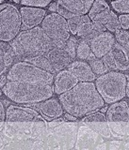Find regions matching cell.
<instances>
[{"label":"cell","mask_w":129,"mask_h":150,"mask_svg":"<svg viewBox=\"0 0 129 150\" xmlns=\"http://www.w3.org/2000/svg\"><path fill=\"white\" fill-rule=\"evenodd\" d=\"M93 54L88 41L78 40L77 48H76V58L82 61H88L90 57H92Z\"/></svg>","instance_id":"603a6c76"},{"label":"cell","mask_w":129,"mask_h":150,"mask_svg":"<svg viewBox=\"0 0 129 150\" xmlns=\"http://www.w3.org/2000/svg\"><path fill=\"white\" fill-rule=\"evenodd\" d=\"M6 120V109L2 100H0V122Z\"/></svg>","instance_id":"e575fe53"},{"label":"cell","mask_w":129,"mask_h":150,"mask_svg":"<svg viewBox=\"0 0 129 150\" xmlns=\"http://www.w3.org/2000/svg\"><path fill=\"white\" fill-rule=\"evenodd\" d=\"M3 3H5V2L3 1V0H0V5H1V4H3Z\"/></svg>","instance_id":"b9f144b4"},{"label":"cell","mask_w":129,"mask_h":150,"mask_svg":"<svg viewBox=\"0 0 129 150\" xmlns=\"http://www.w3.org/2000/svg\"><path fill=\"white\" fill-rule=\"evenodd\" d=\"M105 27H106L107 31L112 33V34H116L117 32L122 30L120 26V23H119V20H118V15L113 11Z\"/></svg>","instance_id":"f1b7e54d"},{"label":"cell","mask_w":129,"mask_h":150,"mask_svg":"<svg viewBox=\"0 0 129 150\" xmlns=\"http://www.w3.org/2000/svg\"><path fill=\"white\" fill-rule=\"evenodd\" d=\"M57 2L75 16H78L87 15L93 4V0H59Z\"/></svg>","instance_id":"2e32d148"},{"label":"cell","mask_w":129,"mask_h":150,"mask_svg":"<svg viewBox=\"0 0 129 150\" xmlns=\"http://www.w3.org/2000/svg\"><path fill=\"white\" fill-rule=\"evenodd\" d=\"M97 139V133L93 132L92 129L81 128L79 130V141L77 143V146L79 144V147H87L94 144Z\"/></svg>","instance_id":"ffe728a7"},{"label":"cell","mask_w":129,"mask_h":150,"mask_svg":"<svg viewBox=\"0 0 129 150\" xmlns=\"http://www.w3.org/2000/svg\"><path fill=\"white\" fill-rule=\"evenodd\" d=\"M115 43V36L108 31H105L95 39L89 41L90 50H92L93 55L97 58H102L104 55L109 53Z\"/></svg>","instance_id":"8fae6325"},{"label":"cell","mask_w":129,"mask_h":150,"mask_svg":"<svg viewBox=\"0 0 129 150\" xmlns=\"http://www.w3.org/2000/svg\"><path fill=\"white\" fill-rule=\"evenodd\" d=\"M9 45L13 53L14 58L25 62L37 56L46 55L53 48L51 41L41 26L21 31Z\"/></svg>","instance_id":"7a4b0ae2"},{"label":"cell","mask_w":129,"mask_h":150,"mask_svg":"<svg viewBox=\"0 0 129 150\" xmlns=\"http://www.w3.org/2000/svg\"><path fill=\"white\" fill-rule=\"evenodd\" d=\"M114 12L120 14H129V0H117L109 3Z\"/></svg>","instance_id":"83f0119b"},{"label":"cell","mask_w":129,"mask_h":150,"mask_svg":"<svg viewBox=\"0 0 129 150\" xmlns=\"http://www.w3.org/2000/svg\"><path fill=\"white\" fill-rule=\"evenodd\" d=\"M14 61L13 53L9 43L0 41V77L11 67Z\"/></svg>","instance_id":"d6986e66"},{"label":"cell","mask_w":129,"mask_h":150,"mask_svg":"<svg viewBox=\"0 0 129 150\" xmlns=\"http://www.w3.org/2000/svg\"><path fill=\"white\" fill-rule=\"evenodd\" d=\"M59 100L67 114L76 118L87 116L105 105L94 83H78L71 90L59 95Z\"/></svg>","instance_id":"6da1fadb"},{"label":"cell","mask_w":129,"mask_h":150,"mask_svg":"<svg viewBox=\"0 0 129 150\" xmlns=\"http://www.w3.org/2000/svg\"><path fill=\"white\" fill-rule=\"evenodd\" d=\"M128 104H129V103H128Z\"/></svg>","instance_id":"7bdbcfd3"},{"label":"cell","mask_w":129,"mask_h":150,"mask_svg":"<svg viewBox=\"0 0 129 150\" xmlns=\"http://www.w3.org/2000/svg\"><path fill=\"white\" fill-rule=\"evenodd\" d=\"M108 150H123V144L121 141H112L109 144Z\"/></svg>","instance_id":"836d02e7"},{"label":"cell","mask_w":129,"mask_h":150,"mask_svg":"<svg viewBox=\"0 0 129 150\" xmlns=\"http://www.w3.org/2000/svg\"><path fill=\"white\" fill-rule=\"evenodd\" d=\"M58 7H59V4L58 2H51L48 6V11H51V13H57L58 11Z\"/></svg>","instance_id":"8d00e7d4"},{"label":"cell","mask_w":129,"mask_h":150,"mask_svg":"<svg viewBox=\"0 0 129 150\" xmlns=\"http://www.w3.org/2000/svg\"><path fill=\"white\" fill-rule=\"evenodd\" d=\"M77 44H78L77 38H75V36H71L62 47V49L70 55V57L73 61H75L76 58V48H77Z\"/></svg>","instance_id":"4316f807"},{"label":"cell","mask_w":129,"mask_h":150,"mask_svg":"<svg viewBox=\"0 0 129 150\" xmlns=\"http://www.w3.org/2000/svg\"><path fill=\"white\" fill-rule=\"evenodd\" d=\"M86 62L89 64V66L92 70V72L96 75V76L97 75L101 76V75L109 71V70L108 69V68L106 67V65H105L104 62L102 61V59L95 57L94 55L92 56V57H90L88 61H86Z\"/></svg>","instance_id":"d4e9b609"},{"label":"cell","mask_w":129,"mask_h":150,"mask_svg":"<svg viewBox=\"0 0 129 150\" xmlns=\"http://www.w3.org/2000/svg\"><path fill=\"white\" fill-rule=\"evenodd\" d=\"M67 69L77 79L79 83H92L96 80V75L92 72L86 61L75 60L67 67Z\"/></svg>","instance_id":"5bb4252c"},{"label":"cell","mask_w":129,"mask_h":150,"mask_svg":"<svg viewBox=\"0 0 129 150\" xmlns=\"http://www.w3.org/2000/svg\"><path fill=\"white\" fill-rule=\"evenodd\" d=\"M107 122L118 137L129 136V104L125 100L112 103L106 112Z\"/></svg>","instance_id":"ba28073f"},{"label":"cell","mask_w":129,"mask_h":150,"mask_svg":"<svg viewBox=\"0 0 129 150\" xmlns=\"http://www.w3.org/2000/svg\"><path fill=\"white\" fill-rule=\"evenodd\" d=\"M90 22V19L89 18L88 14L87 15H78V16H75L73 18L67 20V23H68V27H69V31L70 34L72 36H76L78 30L82 27L85 23H87Z\"/></svg>","instance_id":"44dd1931"},{"label":"cell","mask_w":129,"mask_h":150,"mask_svg":"<svg viewBox=\"0 0 129 150\" xmlns=\"http://www.w3.org/2000/svg\"><path fill=\"white\" fill-rule=\"evenodd\" d=\"M45 56L49 60L56 73L67 69V67L73 62L70 55L62 48H52Z\"/></svg>","instance_id":"9a60e30c"},{"label":"cell","mask_w":129,"mask_h":150,"mask_svg":"<svg viewBox=\"0 0 129 150\" xmlns=\"http://www.w3.org/2000/svg\"><path fill=\"white\" fill-rule=\"evenodd\" d=\"M115 40L117 43L120 44L125 49L129 55V31L120 30L115 35Z\"/></svg>","instance_id":"f546056e"},{"label":"cell","mask_w":129,"mask_h":150,"mask_svg":"<svg viewBox=\"0 0 129 150\" xmlns=\"http://www.w3.org/2000/svg\"><path fill=\"white\" fill-rule=\"evenodd\" d=\"M127 78L120 71H108L95 80V87L105 103H112L123 100L125 97Z\"/></svg>","instance_id":"277c9868"},{"label":"cell","mask_w":129,"mask_h":150,"mask_svg":"<svg viewBox=\"0 0 129 150\" xmlns=\"http://www.w3.org/2000/svg\"><path fill=\"white\" fill-rule=\"evenodd\" d=\"M22 21V29L29 30L37 26H40L42 20L46 16V11L44 8H31V7H24L22 6L19 9Z\"/></svg>","instance_id":"30bf717a"},{"label":"cell","mask_w":129,"mask_h":150,"mask_svg":"<svg viewBox=\"0 0 129 150\" xmlns=\"http://www.w3.org/2000/svg\"><path fill=\"white\" fill-rule=\"evenodd\" d=\"M28 63H30L32 65H34L35 67L39 68L42 70H44V71H47L49 73H52V74H55L56 71L55 69L52 67V65L50 64L49 60L47 59V57L45 55H42V56H37V57H34L32 59H29L27 61Z\"/></svg>","instance_id":"cb8c5ba5"},{"label":"cell","mask_w":129,"mask_h":150,"mask_svg":"<svg viewBox=\"0 0 129 150\" xmlns=\"http://www.w3.org/2000/svg\"><path fill=\"white\" fill-rule=\"evenodd\" d=\"M6 121L8 122H39L44 124L45 120L33 108L18 105H9L6 109Z\"/></svg>","instance_id":"9c48e42d"},{"label":"cell","mask_w":129,"mask_h":150,"mask_svg":"<svg viewBox=\"0 0 129 150\" xmlns=\"http://www.w3.org/2000/svg\"><path fill=\"white\" fill-rule=\"evenodd\" d=\"M50 3H51L50 0H22L19 4L24 7L44 8L48 7Z\"/></svg>","instance_id":"4dcf8cb0"},{"label":"cell","mask_w":129,"mask_h":150,"mask_svg":"<svg viewBox=\"0 0 129 150\" xmlns=\"http://www.w3.org/2000/svg\"><path fill=\"white\" fill-rule=\"evenodd\" d=\"M40 26L51 41L53 48H62L71 37L67 20L58 13L46 14Z\"/></svg>","instance_id":"52a82bcc"},{"label":"cell","mask_w":129,"mask_h":150,"mask_svg":"<svg viewBox=\"0 0 129 150\" xmlns=\"http://www.w3.org/2000/svg\"><path fill=\"white\" fill-rule=\"evenodd\" d=\"M57 13H58L59 16L62 17L63 19H65V20H69V19H71V18H73V17L75 16V14H73L71 11H69L66 8L60 6V5H59L58 11H57Z\"/></svg>","instance_id":"d6a6232c"},{"label":"cell","mask_w":129,"mask_h":150,"mask_svg":"<svg viewBox=\"0 0 129 150\" xmlns=\"http://www.w3.org/2000/svg\"><path fill=\"white\" fill-rule=\"evenodd\" d=\"M125 96L129 98V81H127L126 83V87H125Z\"/></svg>","instance_id":"ab89813d"},{"label":"cell","mask_w":129,"mask_h":150,"mask_svg":"<svg viewBox=\"0 0 129 150\" xmlns=\"http://www.w3.org/2000/svg\"><path fill=\"white\" fill-rule=\"evenodd\" d=\"M118 20L122 30H129V14H121L118 16Z\"/></svg>","instance_id":"1f68e13d"},{"label":"cell","mask_w":129,"mask_h":150,"mask_svg":"<svg viewBox=\"0 0 129 150\" xmlns=\"http://www.w3.org/2000/svg\"><path fill=\"white\" fill-rule=\"evenodd\" d=\"M63 121H64V119L59 118H59H56L55 120L50 121L49 123H48V126L50 127V128H55V127H58L59 125L62 124Z\"/></svg>","instance_id":"d590c367"},{"label":"cell","mask_w":129,"mask_h":150,"mask_svg":"<svg viewBox=\"0 0 129 150\" xmlns=\"http://www.w3.org/2000/svg\"><path fill=\"white\" fill-rule=\"evenodd\" d=\"M110 53L114 62H115L117 71L118 70L125 71V70L129 69V55L127 52L120 44L116 42L112 50L110 51Z\"/></svg>","instance_id":"ac0fdd59"},{"label":"cell","mask_w":129,"mask_h":150,"mask_svg":"<svg viewBox=\"0 0 129 150\" xmlns=\"http://www.w3.org/2000/svg\"><path fill=\"white\" fill-rule=\"evenodd\" d=\"M21 29V15L17 6L6 2L0 5V41L11 42Z\"/></svg>","instance_id":"8992f818"},{"label":"cell","mask_w":129,"mask_h":150,"mask_svg":"<svg viewBox=\"0 0 129 150\" xmlns=\"http://www.w3.org/2000/svg\"><path fill=\"white\" fill-rule=\"evenodd\" d=\"M6 79L9 82L53 86L54 74L44 71L28 62L19 61L9 68Z\"/></svg>","instance_id":"5b68a950"},{"label":"cell","mask_w":129,"mask_h":150,"mask_svg":"<svg viewBox=\"0 0 129 150\" xmlns=\"http://www.w3.org/2000/svg\"><path fill=\"white\" fill-rule=\"evenodd\" d=\"M123 150H129V142H126L123 144Z\"/></svg>","instance_id":"60d3db41"},{"label":"cell","mask_w":129,"mask_h":150,"mask_svg":"<svg viewBox=\"0 0 129 150\" xmlns=\"http://www.w3.org/2000/svg\"><path fill=\"white\" fill-rule=\"evenodd\" d=\"M64 120H66V121H76V120H77V118L75 117V116H73L72 115H70V114H67V112H65Z\"/></svg>","instance_id":"74e56055"},{"label":"cell","mask_w":129,"mask_h":150,"mask_svg":"<svg viewBox=\"0 0 129 150\" xmlns=\"http://www.w3.org/2000/svg\"><path fill=\"white\" fill-rule=\"evenodd\" d=\"M33 106H34V110L48 119L59 118L64 112L62 105L59 102V98H50L44 101L36 103Z\"/></svg>","instance_id":"7c38bea8"},{"label":"cell","mask_w":129,"mask_h":150,"mask_svg":"<svg viewBox=\"0 0 129 150\" xmlns=\"http://www.w3.org/2000/svg\"><path fill=\"white\" fill-rule=\"evenodd\" d=\"M90 128L95 132L100 134L105 138H110L111 137V130L109 129L107 121H96L92 122V123H88Z\"/></svg>","instance_id":"484cf974"},{"label":"cell","mask_w":129,"mask_h":150,"mask_svg":"<svg viewBox=\"0 0 129 150\" xmlns=\"http://www.w3.org/2000/svg\"><path fill=\"white\" fill-rule=\"evenodd\" d=\"M96 150H107V144H103L102 145H99V146L96 148Z\"/></svg>","instance_id":"f35d334b"},{"label":"cell","mask_w":129,"mask_h":150,"mask_svg":"<svg viewBox=\"0 0 129 150\" xmlns=\"http://www.w3.org/2000/svg\"><path fill=\"white\" fill-rule=\"evenodd\" d=\"M2 93L9 100L20 104H36L52 98L53 86L34 84L7 81L2 87Z\"/></svg>","instance_id":"3957f363"},{"label":"cell","mask_w":129,"mask_h":150,"mask_svg":"<svg viewBox=\"0 0 129 150\" xmlns=\"http://www.w3.org/2000/svg\"><path fill=\"white\" fill-rule=\"evenodd\" d=\"M79 82L77 81V79L67 69L60 70V71L57 72V74L54 76V82H53L54 93L59 96L61 94L71 90Z\"/></svg>","instance_id":"4fadbf2b"},{"label":"cell","mask_w":129,"mask_h":150,"mask_svg":"<svg viewBox=\"0 0 129 150\" xmlns=\"http://www.w3.org/2000/svg\"><path fill=\"white\" fill-rule=\"evenodd\" d=\"M110 9H111L110 6H109V4L107 1H104V0H95V1H93L92 6L88 13V16L90 19V21H92L94 18L102 15V14L110 11Z\"/></svg>","instance_id":"7402d4cb"},{"label":"cell","mask_w":129,"mask_h":150,"mask_svg":"<svg viewBox=\"0 0 129 150\" xmlns=\"http://www.w3.org/2000/svg\"><path fill=\"white\" fill-rule=\"evenodd\" d=\"M105 31H107V29L104 25L90 21L87 23H85V25L80 28L76 36L79 38V40L89 42L92 40L95 39V38L99 36L100 34L104 33Z\"/></svg>","instance_id":"e0dca14e"}]
</instances>
